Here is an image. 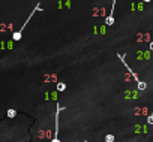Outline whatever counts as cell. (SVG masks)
<instances>
[{"mask_svg": "<svg viewBox=\"0 0 153 142\" xmlns=\"http://www.w3.org/2000/svg\"><path fill=\"white\" fill-rule=\"evenodd\" d=\"M117 57H119V60L122 61V64H123V66L126 67V70H128V72L131 74V77L134 78V81L137 82V85H138V90H140V91H144V90L147 88V84H146V82H143V81H141V79H140V78L137 77V74H134V70H132V69L129 67V64L126 63V60H125V57H123V55H120V52L117 54Z\"/></svg>", "mask_w": 153, "mask_h": 142, "instance_id": "obj_1", "label": "cell"}, {"mask_svg": "<svg viewBox=\"0 0 153 142\" xmlns=\"http://www.w3.org/2000/svg\"><path fill=\"white\" fill-rule=\"evenodd\" d=\"M39 11H42V8H41V3H36V6L33 8V11H32V14H30V15H29V18H27V20L24 21V24H23V26L20 27V30H17V32H15V33L12 35V39H14L15 42H18V40L21 39V36H23V32H24V29H26V26L29 24V21L32 20V17H33V15H35L36 12H39Z\"/></svg>", "mask_w": 153, "mask_h": 142, "instance_id": "obj_2", "label": "cell"}, {"mask_svg": "<svg viewBox=\"0 0 153 142\" xmlns=\"http://www.w3.org/2000/svg\"><path fill=\"white\" fill-rule=\"evenodd\" d=\"M65 108L63 106H60V103L57 102L56 103V126H54V136H53V141L51 142H60V139H59V123H60V120H59V115H60V112L63 111Z\"/></svg>", "mask_w": 153, "mask_h": 142, "instance_id": "obj_3", "label": "cell"}, {"mask_svg": "<svg viewBox=\"0 0 153 142\" xmlns=\"http://www.w3.org/2000/svg\"><path fill=\"white\" fill-rule=\"evenodd\" d=\"M116 2H117V0H113L111 11H110L108 17L105 18V24H107V26H113V24H114V8H116Z\"/></svg>", "mask_w": 153, "mask_h": 142, "instance_id": "obj_4", "label": "cell"}, {"mask_svg": "<svg viewBox=\"0 0 153 142\" xmlns=\"http://www.w3.org/2000/svg\"><path fill=\"white\" fill-rule=\"evenodd\" d=\"M65 90H66V84H65V82H59V84H57V91L62 93V91H65Z\"/></svg>", "mask_w": 153, "mask_h": 142, "instance_id": "obj_5", "label": "cell"}, {"mask_svg": "<svg viewBox=\"0 0 153 142\" xmlns=\"http://www.w3.org/2000/svg\"><path fill=\"white\" fill-rule=\"evenodd\" d=\"M6 115H8V118H14V117L17 115V111H15V109H8Z\"/></svg>", "mask_w": 153, "mask_h": 142, "instance_id": "obj_6", "label": "cell"}, {"mask_svg": "<svg viewBox=\"0 0 153 142\" xmlns=\"http://www.w3.org/2000/svg\"><path fill=\"white\" fill-rule=\"evenodd\" d=\"M105 142H114V135H111V133L105 135Z\"/></svg>", "mask_w": 153, "mask_h": 142, "instance_id": "obj_7", "label": "cell"}, {"mask_svg": "<svg viewBox=\"0 0 153 142\" xmlns=\"http://www.w3.org/2000/svg\"><path fill=\"white\" fill-rule=\"evenodd\" d=\"M147 123L149 124H153V109H152V114L147 117Z\"/></svg>", "mask_w": 153, "mask_h": 142, "instance_id": "obj_8", "label": "cell"}, {"mask_svg": "<svg viewBox=\"0 0 153 142\" xmlns=\"http://www.w3.org/2000/svg\"><path fill=\"white\" fill-rule=\"evenodd\" d=\"M150 51H153V40L150 42Z\"/></svg>", "mask_w": 153, "mask_h": 142, "instance_id": "obj_9", "label": "cell"}, {"mask_svg": "<svg viewBox=\"0 0 153 142\" xmlns=\"http://www.w3.org/2000/svg\"><path fill=\"white\" fill-rule=\"evenodd\" d=\"M144 2H146V3H149V2H152V0H144Z\"/></svg>", "mask_w": 153, "mask_h": 142, "instance_id": "obj_10", "label": "cell"}, {"mask_svg": "<svg viewBox=\"0 0 153 142\" xmlns=\"http://www.w3.org/2000/svg\"><path fill=\"white\" fill-rule=\"evenodd\" d=\"M84 142H86V141H84Z\"/></svg>", "mask_w": 153, "mask_h": 142, "instance_id": "obj_11", "label": "cell"}]
</instances>
